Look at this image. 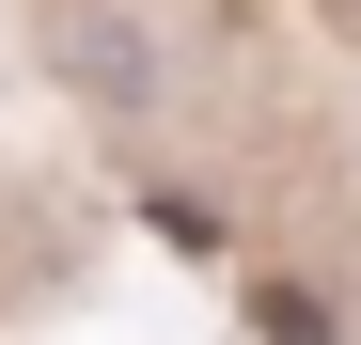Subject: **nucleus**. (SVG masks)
<instances>
[]
</instances>
